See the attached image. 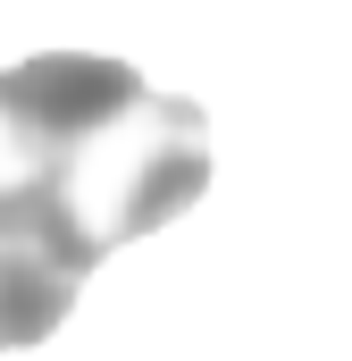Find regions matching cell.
Instances as JSON below:
<instances>
[{
  "mask_svg": "<svg viewBox=\"0 0 352 361\" xmlns=\"http://www.w3.org/2000/svg\"><path fill=\"white\" fill-rule=\"evenodd\" d=\"M210 193V118L151 92L109 51H34L0 68V244L68 277L176 227Z\"/></svg>",
  "mask_w": 352,
  "mask_h": 361,
  "instance_id": "6da1fadb",
  "label": "cell"
}]
</instances>
